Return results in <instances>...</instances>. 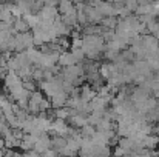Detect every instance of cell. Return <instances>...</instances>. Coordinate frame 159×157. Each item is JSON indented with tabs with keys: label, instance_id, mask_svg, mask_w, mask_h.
<instances>
[{
	"label": "cell",
	"instance_id": "6da1fadb",
	"mask_svg": "<svg viewBox=\"0 0 159 157\" xmlns=\"http://www.w3.org/2000/svg\"><path fill=\"white\" fill-rule=\"evenodd\" d=\"M33 150L37 154H40V156H43L48 150H51V139H50L48 133H42L39 136V139H37V142H36V145H34Z\"/></svg>",
	"mask_w": 159,
	"mask_h": 157
},
{
	"label": "cell",
	"instance_id": "7a4b0ae2",
	"mask_svg": "<svg viewBox=\"0 0 159 157\" xmlns=\"http://www.w3.org/2000/svg\"><path fill=\"white\" fill-rule=\"evenodd\" d=\"M68 129H70V126L66 125V122H65V120L54 119L53 123H51V129H50V133L54 134V137H56V136H59V137L66 139V137H68Z\"/></svg>",
	"mask_w": 159,
	"mask_h": 157
},
{
	"label": "cell",
	"instance_id": "3957f363",
	"mask_svg": "<svg viewBox=\"0 0 159 157\" xmlns=\"http://www.w3.org/2000/svg\"><path fill=\"white\" fill-rule=\"evenodd\" d=\"M57 12L59 15H70V14H76V6L73 2L70 0H63L57 3Z\"/></svg>",
	"mask_w": 159,
	"mask_h": 157
},
{
	"label": "cell",
	"instance_id": "277c9868",
	"mask_svg": "<svg viewBox=\"0 0 159 157\" xmlns=\"http://www.w3.org/2000/svg\"><path fill=\"white\" fill-rule=\"evenodd\" d=\"M57 65L60 68H68V66H73V65H77L73 54L70 51H63L59 54V59H57Z\"/></svg>",
	"mask_w": 159,
	"mask_h": 157
},
{
	"label": "cell",
	"instance_id": "5b68a950",
	"mask_svg": "<svg viewBox=\"0 0 159 157\" xmlns=\"http://www.w3.org/2000/svg\"><path fill=\"white\" fill-rule=\"evenodd\" d=\"M96 96H98V94H96V91H94L88 83H84V85L80 86V100H82V102L90 103Z\"/></svg>",
	"mask_w": 159,
	"mask_h": 157
},
{
	"label": "cell",
	"instance_id": "8992f818",
	"mask_svg": "<svg viewBox=\"0 0 159 157\" xmlns=\"http://www.w3.org/2000/svg\"><path fill=\"white\" fill-rule=\"evenodd\" d=\"M36 142H37V136H34V134H23V139L20 142V148L23 151H31L34 148Z\"/></svg>",
	"mask_w": 159,
	"mask_h": 157
},
{
	"label": "cell",
	"instance_id": "52a82bcc",
	"mask_svg": "<svg viewBox=\"0 0 159 157\" xmlns=\"http://www.w3.org/2000/svg\"><path fill=\"white\" fill-rule=\"evenodd\" d=\"M158 145H159V136L150 134V136H145L144 140H142V146H144V150H148V151H153Z\"/></svg>",
	"mask_w": 159,
	"mask_h": 157
},
{
	"label": "cell",
	"instance_id": "ba28073f",
	"mask_svg": "<svg viewBox=\"0 0 159 157\" xmlns=\"http://www.w3.org/2000/svg\"><path fill=\"white\" fill-rule=\"evenodd\" d=\"M66 99H68V96L62 91V93H59V94H56L51 97V108L54 109H59V108H63L65 105H66Z\"/></svg>",
	"mask_w": 159,
	"mask_h": 157
},
{
	"label": "cell",
	"instance_id": "9c48e42d",
	"mask_svg": "<svg viewBox=\"0 0 159 157\" xmlns=\"http://www.w3.org/2000/svg\"><path fill=\"white\" fill-rule=\"evenodd\" d=\"M26 57H28V62L33 65V66H39V62H40V57H42V52L36 48H28L26 50Z\"/></svg>",
	"mask_w": 159,
	"mask_h": 157
},
{
	"label": "cell",
	"instance_id": "30bf717a",
	"mask_svg": "<svg viewBox=\"0 0 159 157\" xmlns=\"http://www.w3.org/2000/svg\"><path fill=\"white\" fill-rule=\"evenodd\" d=\"M70 123H71V126H73V128L80 129L82 126H85V125H87V116L74 114V116H71V117H70Z\"/></svg>",
	"mask_w": 159,
	"mask_h": 157
},
{
	"label": "cell",
	"instance_id": "8fae6325",
	"mask_svg": "<svg viewBox=\"0 0 159 157\" xmlns=\"http://www.w3.org/2000/svg\"><path fill=\"white\" fill-rule=\"evenodd\" d=\"M12 29L16 31V34H22V33H28L30 26L26 25V22L20 17V19H14L12 22Z\"/></svg>",
	"mask_w": 159,
	"mask_h": 157
},
{
	"label": "cell",
	"instance_id": "7c38bea8",
	"mask_svg": "<svg viewBox=\"0 0 159 157\" xmlns=\"http://www.w3.org/2000/svg\"><path fill=\"white\" fill-rule=\"evenodd\" d=\"M71 108L68 106H63V108H59V109H54L53 111V116L54 119H59V120H66L71 117Z\"/></svg>",
	"mask_w": 159,
	"mask_h": 157
},
{
	"label": "cell",
	"instance_id": "4fadbf2b",
	"mask_svg": "<svg viewBox=\"0 0 159 157\" xmlns=\"http://www.w3.org/2000/svg\"><path fill=\"white\" fill-rule=\"evenodd\" d=\"M66 146V139H63V137H59V136H56L51 139V150H54L56 153H59L62 148H65Z\"/></svg>",
	"mask_w": 159,
	"mask_h": 157
},
{
	"label": "cell",
	"instance_id": "5bb4252c",
	"mask_svg": "<svg viewBox=\"0 0 159 157\" xmlns=\"http://www.w3.org/2000/svg\"><path fill=\"white\" fill-rule=\"evenodd\" d=\"M94 133H96V128L91 126V125H88V123L80 128V136H82L84 139H91V137L94 136Z\"/></svg>",
	"mask_w": 159,
	"mask_h": 157
},
{
	"label": "cell",
	"instance_id": "9a60e30c",
	"mask_svg": "<svg viewBox=\"0 0 159 157\" xmlns=\"http://www.w3.org/2000/svg\"><path fill=\"white\" fill-rule=\"evenodd\" d=\"M43 99H45V96L42 94V91H37V89H36L34 93L30 94V99H28V100L33 102V103H36V105H40V102H42Z\"/></svg>",
	"mask_w": 159,
	"mask_h": 157
},
{
	"label": "cell",
	"instance_id": "2e32d148",
	"mask_svg": "<svg viewBox=\"0 0 159 157\" xmlns=\"http://www.w3.org/2000/svg\"><path fill=\"white\" fill-rule=\"evenodd\" d=\"M71 54H73V57H74V60H76V63H77V65H79L80 62H84V60H85V54H84V50H82V48L71 50Z\"/></svg>",
	"mask_w": 159,
	"mask_h": 157
},
{
	"label": "cell",
	"instance_id": "e0dca14e",
	"mask_svg": "<svg viewBox=\"0 0 159 157\" xmlns=\"http://www.w3.org/2000/svg\"><path fill=\"white\" fill-rule=\"evenodd\" d=\"M22 86H23V89L26 91V93H34L36 91V82L34 80H25V82H22Z\"/></svg>",
	"mask_w": 159,
	"mask_h": 157
},
{
	"label": "cell",
	"instance_id": "ac0fdd59",
	"mask_svg": "<svg viewBox=\"0 0 159 157\" xmlns=\"http://www.w3.org/2000/svg\"><path fill=\"white\" fill-rule=\"evenodd\" d=\"M33 80L37 83H40V82H43V69H40V68H34V71H33Z\"/></svg>",
	"mask_w": 159,
	"mask_h": 157
},
{
	"label": "cell",
	"instance_id": "d6986e66",
	"mask_svg": "<svg viewBox=\"0 0 159 157\" xmlns=\"http://www.w3.org/2000/svg\"><path fill=\"white\" fill-rule=\"evenodd\" d=\"M138 6H139V2H134V0H131V2H125V3H124V8H125L130 14H131V12H136Z\"/></svg>",
	"mask_w": 159,
	"mask_h": 157
},
{
	"label": "cell",
	"instance_id": "ffe728a7",
	"mask_svg": "<svg viewBox=\"0 0 159 157\" xmlns=\"http://www.w3.org/2000/svg\"><path fill=\"white\" fill-rule=\"evenodd\" d=\"M56 43L60 46L62 51H65V50L70 48V40H68V37H59V39L56 40Z\"/></svg>",
	"mask_w": 159,
	"mask_h": 157
},
{
	"label": "cell",
	"instance_id": "44dd1931",
	"mask_svg": "<svg viewBox=\"0 0 159 157\" xmlns=\"http://www.w3.org/2000/svg\"><path fill=\"white\" fill-rule=\"evenodd\" d=\"M51 109V102L48 100V99H43L42 102H40V105H39V111L40 112H48Z\"/></svg>",
	"mask_w": 159,
	"mask_h": 157
},
{
	"label": "cell",
	"instance_id": "7402d4cb",
	"mask_svg": "<svg viewBox=\"0 0 159 157\" xmlns=\"http://www.w3.org/2000/svg\"><path fill=\"white\" fill-rule=\"evenodd\" d=\"M8 65H6V60L0 59V79H5L6 74H8Z\"/></svg>",
	"mask_w": 159,
	"mask_h": 157
},
{
	"label": "cell",
	"instance_id": "603a6c76",
	"mask_svg": "<svg viewBox=\"0 0 159 157\" xmlns=\"http://www.w3.org/2000/svg\"><path fill=\"white\" fill-rule=\"evenodd\" d=\"M127 156H128V154H127L120 146H117V145L114 146V150H113V157H127Z\"/></svg>",
	"mask_w": 159,
	"mask_h": 157
},
{
	"label": "cell",
	"instance_id": "cb8c5ba5",
	"mask_svg": "<svg viewBox=\"0 0 159 157\" xmlns=\"http://www.w3.org/2000/svg\"><path fill=\"white\" fill-rule=\"evenodd\" d=\"M120 52H114V51H108L107 50L105 51V57H107V60H111V62H114L116 59H117V55H119Z\"/></svg>",
	"mask_w": 159,
	"mask_h": 157
},
{
	"label": "cell",
	"instance_id": "d4e9b609",
	"mask_svg": "<svg viewBox=\"0 0 159 157\" xmlns=\"http://www.w3.org/2000/svg\"><path fill=\"white\" fill-rule=\"evenodd\" d=\"M82 45H84V42H82V37H79V39H73V42H71V50L82 48Z\"/></svg>",
	"mask_w": 159,
	"mask_h": 157
},
{
	"label": "cell",
	"instance_id": "484cf974",
	"mask_svg": "<svg viewBox=\"0 0 159 157\" xmlns=\"http://www.w3.org/2000/svg\"><path fill=\"white\" fill-rule=\"evenodd\" d=\"M5 148V139L2 137V134H0V150H3Z\"/></svg>",
	"mask_w": 159,
	"mask_h": 157
},
{
	"label": "cell",
	"instance_id": "4316f807",
	"mask_svg": "<svg viewBox=\"0 0 159 157\" xmlns=\"http://www.w3.org/2000/svg\"><path fill=\"white\" fill-rule=\"evenodd\" d=\"M12 157H23V154H20V153H14Z\"/></svg>",
	"mask_w": 159,
	"mask_h": 157
},
{
	"label": "cell",
	"instance_id": "83f0119b",
	"mask_svg": "<svg viewBox=\"0 0 159 157\" xmlns=\"http://www.w3.org/2000/svg\"><path fill=\"white\" fill-rule=\"evenodd\" d=\"M155 39H156V40H158V42H159V31H158V33H156V34H155Z\"/></svg>",
	"mask_w": 159,
	"mask_h": 157
},
{
	"label": "cell",
	"instance_id": "f1b7e54d",
	"mask_svg": "<svg viewBox=\"0 0 159 157\" xmlns=\"http://www.w3.org/2000/svg\"><path fill=\"white\" fill-rule=\"evenodd\" d=\"M0 157H3V150H0Z\"/></svg>",
	"mask_w": 159,
	"mask_h": 157
},
{
	"label": "cell",
	"instance_id": "f546056e",
	"mask_svg": "<svg viewBox=\"0 0 159 157\" xmlns=\"http://www.w3.org/2000/svg\"><path fill=\"white\" fill-rule=\"evenodd\" d=\"M2 52H3V51H2V48H0V59H2Z\"/></svg>",
	"mask_w": 159,
	"mask_h": 157
},
{
	"label": "cell",
	"instance_id": "4dcf8cb0",
	"mask_svg": "<svg viewBox=\"0 0 159 157\" xmlns=\"http://www.w3.org/2000/svg\"><path fill=\"white\" fill-rule=\"evenodd\" d=\"M2 116H3V112H2V109H0V117H2Z\"/></svg>",
	"mask_w": 159,
	"mask_h": 157
},
{
	"label": "cell",
	"instance_id": "1f68e13d",
	"mask_svg": "<svg viewBox=\"0 0 159 157\" xmlns=\"http://www.w3.org/2000/svg\"><path fill=\"white\" fill-rule=\"evenodd\" d=\"M110 157H113V156H110Z\"/></svg>",
	"mask_w": 159,
	"mask_h": 157
}]
</instances>
